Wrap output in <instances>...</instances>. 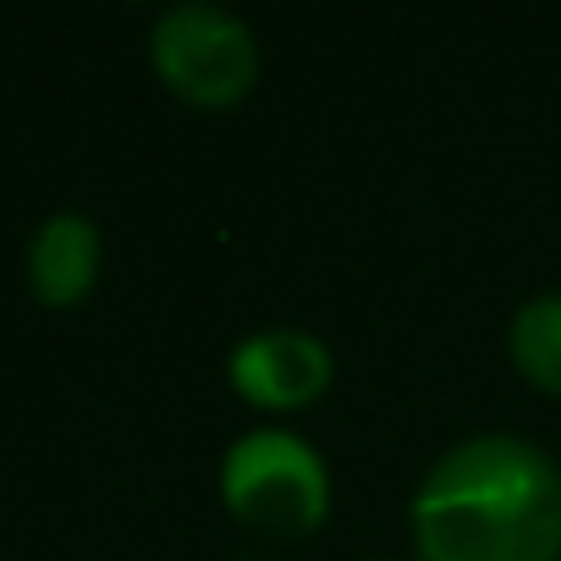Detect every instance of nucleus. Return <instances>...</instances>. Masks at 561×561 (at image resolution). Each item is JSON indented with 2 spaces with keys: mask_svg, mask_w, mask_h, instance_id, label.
<instances>
[{
  "mask_svg": "<svg viewBox=\"0 0 561 561\" xmlns=\"http://www.w3.org/2000/svg\"><path fill=\"white\" fill-rule=\"evenodd\" d=\"M419 561H561V462L506 430L446 446L413 495Z\"/></svg>",
  "mask_w": 561,
  "mask_h": 561,
  "instance_id": "nucleus-1",
  "label": "nucleus"
},
{
  "mask_svg": "<svg viewBox=\"0 0 561 561\" xmlns=\"http://www.w3.org/2000/svg\"><path fill=\"white\" fill-rule=\"evenodd\" d=\"M220 501L259 534L298 539L331 512V468L293 430H248L220 457Z\"/></svg>",
  "mask_w": 561,
  "mask_h": 561,
  "instance_id": "nucleus-2",
  "label": "nucleus"
},
{
  "mask_svg": "<svg viewBox=\"0 0 561 561\" xmlns=\"http://www.w3.org/2000/svg\"><path fill=\"white\" fill-rule=\"evenodd\" d=\"M149 61L176 100L220 111L259 83V34L220 0H182L154 18Z\"/></svg>",
  "mask_w": 561,
  "mask_h": 561,
  "instance_id": "nucleus-3",
  "label": "nucleus"
},
{
  "mask_svg": "<svg viewBox=\"0 0 561 561\" xmlns=\"http://www.w3.org/2000/svg\"><path fill=\"white\" fill-rule=\"evenodd\" d=\"M226 375H231L237 397H248L253 408L293 413V408H309L331 386L336 358H331V347L314 331L270 325V331H253V336H242L231 347Z\"/></svg>",
  "mask_w": 561,
  "mask_h": 561,
  "instance_id": "nucleus-4",
  "label": "nucleus"
},
{
  "mask_svg": "<svg viewBox=\"0 0 561 561\" xmlns=\"http://www.w3.org/2000/svg\"><path fill=\"white\" fill-rule=\"evenodd\" d=\"M100 259H105V242H100L94 215L56 209V215L39 220V231L28 242V293L45 309H72L94 293Z\"/></svg>",
  "mask_w": 561,
  "mask_h": 561,
  "instance_id": "nucleus-5",
  "label": "nucleus"
},
{
  "mask_svg": "<svg viewBox=\"0 0 561 561\" xmlns=\"http://www.w3.org/2000/svg\"><path fill=\"white\" fill-rule=\"evenodd\" d=\"M506 353H512L523 380H534L539 391L561 397V293H534L512 314Z\"/></svg>",
  "mask_w": 561,
  "mask_h": 561,
  "instance_id": "nucleus-6",
  "label": "nucleus"
},
{
  "mask_svg": "<svg viewBox=\"0 0 561 561\" xmlns=\"http://www.w3.org/2000/svg\"><path fill=\"white\" fill-rule=\"evenodd\" d=\"M242 561H270V556H242Z\"/></svg>",
  "mask_w": 561,
  "mask_h": 561,
  "instance_id": "nucleus-7",
  "label": "nucleus"
}]
</instances>
